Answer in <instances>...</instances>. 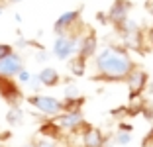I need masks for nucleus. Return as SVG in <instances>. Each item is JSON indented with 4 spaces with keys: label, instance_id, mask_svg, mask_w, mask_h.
<instances>
[{
    "label": "nucleus",
    "instance_id": "nucleus-1",
    "mask_svg": "<svg viewBox=\"0 0 153 147\" xmlns=\"http://www.w3.org/2000/svg\"><path fill=\"white\" fill-rule=\"evenodd\" d=\"M137 67L126 47H106L94 57V82H126L128 75Z\"/></svg>",
    "mask_w": 153,
    "mask_h": 147
},
{
    "label": "nucleus",
    "instance_id": "nucleus-2",
    "mask_svg": "<svg viewBox=\"0 0 153 147\" xmlns=\"http://www.w3.org/2000/svg\"><path fill=\"white\" fill-rule=\"evenodd\" d=\"M26 102L30 104V106H33L37 112H41L45 118H49V120L65 112L63 100L53 98V96H45V94H32V96H26Z\"/></svg>",
    "mask_w": 153,
    "mask_h": 147
},
{
    "label": "nucleus",
    "instance_id": "nucleus-3",
    "mask_svg": "<svg viewBox=\"0 0 153 147\" xmlns=\"http://www.w3.org/2000/svg\"><path fill=\"white\" fill-rule=\"evenodd\" d=\"M81 14H82V8L69 10V12L61 14L53 24V31L57 33V36H67V33H76V36H81V31H79V30H82Z\"/></svg>",
    "mask_w": 153,
    "mask_h": 147
},
{
    "label": "nucleus",
    "instance_id": "nucleus-4",
    "mask_svg": "<svg viewBox=\"0 0 153 147\" xmlns=\"http://www.w3.org/2000/svg\"><path fill=\"white\" fill-rule=\"evenodd\" d=\"M82 36L76 33H67V36H57L53 43V55L61 61H69L73 55H76L79 51V41Z\"/></svg>",
    "mask_w": 153,
    "mask_h": 147
},
{
    "label": "nucleus",
    "instance_id": "nucleus-5",
    "mask_svg": "<svg viewBox=\"0 0 153 147\" xmlns=\"http://www.w3.org/2000/svg\"><path fill=\"white\" fill-rule=\"evenodd\" d=\"M51 122H53L61 131H79V129H85L86 125H88L85 122L82 112H63V114L51 118Z\"/></svg>",
    "mask_w": 153,
    "mask_h": 147
},
{
    "label": "nucleus",
    "instance_id": "nucleus-6",
    "mask_svg": "<svg viewBox=\"0 0 153 147\" xmlns=\"http://www.w3.org/2000/svg\"><path fill=\"white\" fill-rule=\"evenodd\" d=\"M0 96L4 98V102L10 108L20 106V102L24 100V92L20 90L18 80L14 79H2L0 76Z\"/></svg>",
    "mask_w": 153,
    "mask_h": 147
},
{
    "label": "nucleus",
    "instance_id": "nucleus-7",
    "mask_svg": "<svg viewBox=\"0 0 153 147\" xmlns=\"http://www.w3.org/2000/svg\"><path fill=\"white\" fill-rule=\"evenodd\" d=\"M22 69H26L24 67V59H22V55L16 53V51L6 55L4 59H0V76H2V79H16Z\"/></svg>",
    "mask_w": 153,
    "mask_h": 147
},
{
    "label": "nucleus",
    "instance_id": "nucleus-8",
    "mask_svg": "<svg viewBox=\"0 0 153 147\" xmlns=\"http://www.w3.org/2000/svg\"><path fill=\"white\" fill-rule=\"evenodd\" d=\"M147 80H149L147 73H145L143 69H140V67H135L134 71L128 75L126 85H128V90H130V100L141 96V92H143L145 86H147Z\"/></svg>",
    "mask_w": 153,
    "mask_h": 147
},
{
    "label": "nucleus",
    "instance_id": "nucleus-9",
    "mask_svg": "<svg viewBox=\"0 0 153 147\" xmlns=\"http://www.w3.org/2000/svg\"><path fill=\"white\" fill-rule=\"evenodd\" d=\"M134 8L130 0H114L112 6L108 10V24H112L114 27H118L120 24H124L128 18H130V10Z\"/></svg>",
    "mask_w": 153,
    "mask_h": 147
},
{
    "label": "nucleus",
    "instance_id": "nucleus-10",
    "mask_svg": "<svg viewBox=\"0 0 153 147\" xmlns=\"http://www.w3.org/2000/svg\"><path fill=\"white\" fill-rule=\"evenodd\" d=\"M96 49H98V37H96V33L92 30H88V33H85L81 37V41H79L76 55H81L82 59L88 61L90 57H96Z\"/></svg>",
    "mask_w": 153,
    "mask_h": 147
},
{
    "label": "nucleus",
    "instance_id": "nucleus-11",
    "mask_svg": "<svg viewBox=\"0 0 153 147\" xmlns=\"http://www.w3.org/2000/svg\"><path fill=\"white\" fill-rule=\"evenodd\" d=\"M104 143H106V135L102 134L100 128L88 124L82 129V147H102Z\"/></svg>",
    "mask_w": 153,
    "mask_h": 147
},
{
    "label": "nucleus",
    "instance_id": "nucleus-12",
    "mask_svg": "<svg viewBox=\"0 0 153 147\" xmlns=\"http://www.w3.org/2000/svg\"><path fill=\"white\" fill-rule=\"evenodd\" d=\"M37 76H39L41 86H49V88L51 86H57L61 82V76H59L57 69H53V67H43L37 73Z\"/></svg>",
    "mask_w": 153,
    "mask_h": 147
},
{
    "label": "nucleus",
    "instance_id": "nucleus-13",
    "mask_svg": "<svg viewBox=\"0 0 153 147\" xmlns=\"http://www.w3.org/2000/svg\"><path fill=\"white\" fill-rule=\"evenodd\" d=\"M69 71L75 76H82L86 73V59H82L81 55H73L69 59Z\"/></svg>",
    "mask_w": 153,
    "mask_h": 147
},
{
    "label": "nucleus",
    "instance_id": "nucleus-14",
    "mask_svg": "<svg viewBox=\"0 0 153 147\" xmlns=\"http://www.w3.org/2000/svg\"><path fill=\"white\" fill-rule=\"evenodd\" d=\"M39 134L43 135V137H47V139H53V141H57L59 137H61V129L57 128V125L53 124V122H45L43 125L39 128Z\"/></svg>",
    "mask_w": 153,
    "mask_h": 147
},
{
    "label": "nucleus",
    "instance_id": "nucleus-15",
    "mask_svg": "<svg viewBox=\"0 0 153 147\" xmlns=\"http://www.w3.org/2000/svg\"><path fill=\"white\" fill-rule=\"evenodd\" d=\"M85 96H76V98H65L63 100V108L65 112H82L85 106Z\"/></svg>",
    "mask_w": 153,
    "mask_h": 147
},
{
    "label": "nucleus",
    "instance_id": "nucleus-16",
    "mask_svg": "<svg viewBox=\"0 0 153 147\" xmlns=\"http://www.w3.org/2000/svg\"><path fill=\"white\" fill-rule=\"evenodd\" d=\"M6 122H8L10 125H18V124H22V122H24V110H22L20 106L10 108L8 114H6Z\"/></svg>",
    "mask_w": 153,
    "mask_h": 147
},
{
    "label": "nucleus",
    "instance_id": "nucleus-17",
    "mask_svg": "<svg viewBox=\"0 0 153 147\" xmlns=\"http://www.w3.org/2000/svg\"><path fill=\"white\" fill-rule=\"evenodd\" d=\"M130 141L131 134H128V131H116V135H114V143H118V145H128Z\"/></svg>",
    "mask_w": 153,
    "mask_h": 147
},
{
    "label": "nucleus",
    "instance_id": "nucleus-18",
    "mask_svg": "<svg viewBox=\"0 0 153 147\" xmlns=\"http://www.w3.org/2000/svg\"><path fill=\"white\" fill-rule=\"evenodd\" d=\"M16 79H18V85H27V82L32 80V73L27 71V69H22V71L18 73Z\"/></svg>",
    "mask_w": 153,
    "mask_h": 147
},
{
    "label": "nucleus",
    "instance_id": "nucleus-19",
    "mask_svg": "<svg viewBox=\"0 0 153 147\" xmlns=\"http://www.w3.org/2000/svg\"><path fill=\"white\" fill-rule=\"evenodd\" d=\"M76 96H81L79 90H76V86L75 85H67V88H65V98H76Z\"/></svg>",
    "mask_w": 153,
    "mask_h": 147
},
{
    "label": "nucleus",
    "instance_id": "nucleus-20",
    "mask_svg": "<svg viewBox=\"0 0 153 147\" xmlns=\"http://www.w3.org/2000/svg\"><path fill=\"white\" fill-rule=\"evenodd\" d=\"M14 51V45H8V43H0V59H4L6 55H10Z\"/></svg>",
    "mask_w": 153,
    "mask_h": 147
},
{
    "label": "nucleus",
    "instance_id": "nucleus-21",
    "mask_svg": "<svg viewBox=\"0 0 153 147\" xmlns=\"http://www.w3.org/2000/svg\"><path fill=\"white\" fill-rule=\"evenodd\" d=\"M27 85L32 86V90H33V92H36V94H37V90H39V88H41V82H39V76H37V75H32V80H30V82H27Z\"/></svg>",
    "mask_w": 153,
    "mask_h": 147
},
{
    "label": "nucleus",
    "instance_id": "nucleus-22",
    "mask_svg": "<svg viewBox=\"0 0 153 147\" xmlns=\"http://www.w3.org/2000/svg\"><path fill=\"white\" fill-rule=\"evenodd\" d=\"M143 39L147 41V45H149V47L153 49V26L145 30V33H143Z\"/></svg>",
    "mask_w": 153,
    "mask_h": 147
},
{
    "label": "nucleus",
    "instance_id": "nucleus-23",
    "mask_svg": "<svg viewBox=\"0 0 153 147\" xmlns=\"http://www.w3.org/2000/svg\"><path fill=\"white\" fill-rule=\"evenodd\" d=\"M36 147H57V145H55L53 139L43 137V139H39V141H36Z\"/></svg>",
    "mask_w": 153,
    "mask_h": 147
},
{
    "label": "nucleus",
    "instance_id": "nucleus-24",
    "mask_svg": "<svg viewBox=\"0 0 153 147\" xmlns=\"http://www.w3.org/2000/svg\"><path fill=\"white\" fill-rule=\"evenodd\" d=\"M149 145H153V128H151V131L143 137V143H141V147H149Z\"/></svg>",
    "mask_w": 153,
    "mask_h": 147
},
{
    "label": "nucleus",
    "instance_id": "nucleus-25",
    "mask_svg": "<svg viewBox=\"0 0 153 147\" xmlns=\"http://www.w3.org/2000/svg\"><path fill=\"white\" fill-rule=\"evenodd\" d=\"M118 131H128V134H131V131H134V128H131L130 124H124V122H122V124L118 125Z\"/></svg>",
    "mask_w": 153,
    "mask_h": 147
},
{
    "label": "nucleus",
    "instance_id": "nucleus-26",
    "mask_svg": "<svg viewBox=\"0 0 153 147\" xmlns=\"http://www.w3.org/2000/svg\"><path fill=\"white\" fill-rule=\"evenodd\" d=\"M96 18H98V22H100V24H108V16H106V14H98Z\"/></svg>",
    "mask_w": 153,
    "mask_h": 147
},
{
    "label": "nucleus",
    "instance_id": "nucleus-27",
    "mask_svg": "<svg viewBox=\"0 0 153 147\" xmlns=\"http://www.w3.org/2000/svg\"><path fill=\"white\" fill-rule=\"evenodd\" d=\"M22 147H36V141H27V143H24Z\"/></svg>",
    "mask_w": 153,
    "mask_h": 147
},
{
    "label": "nucleus",
    "instance_id": "nucleus-28",
    "mask_svg": "<svg viewBox=\"0 0 153 147\" xmlns=\"http://www.w3.org/2000/svg\"><path fill=\"white\" fill-rule=\"evenodd\" d=\"M8 4H16V2H22V0H6Z\"/></svg>",
    "mask_w": 153,
    "mask_h": 147
},
{
    "label": "nucleus",
    "instance_id": "nucleus-29",
    "mask_svg": "<svg viewBox=\"0 0 153 147\" xmlns=\"http://www.w3.org/2000/svg\"><path fill=\"white\" fill-rule=\"evenodd\" d=\"M4 2H6V0H0V8H2V6H4Z\"/></svg>",
    "mask_w": 153,
    "mask_h": 147
},
{
    "label": "nucleus",
    "instance_id": "nucleus-30",
    "mask_svg": "<svg viewBox=\"0 0 153 147\" xmlns=\"http://www.w3.org/2000/svg\"><path fill=\"white\" fill-rule=\"evenodd\" d=\"M0 147H6V145H0Z\"/></svg>",
    "mask_w": 153,
    "mask_h": 147
},
{
    "label": "nucleus",
    "instance_id": "nucleus-31",
    "mask_svg": "<svg viewBox=\"0 0 153 147\" xmlns=\"http://www.w3.org/2000/svg\"><path fill=\"white\" fill-rule=\"evenodd\" d=\"M69 147H71V145H69Z\"/></svg>",
    "mask_w": 153,
    "mask_h": 147
}]
</instances>
